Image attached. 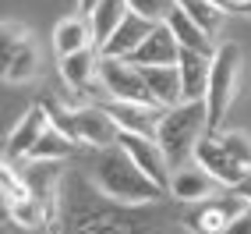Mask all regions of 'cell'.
<instances>
[{
	"label": "cell",
	"instance_id": "cell-1",
	"mask_svg": "<svg viewBox=\"0 0 251 234\" xmlns=\"http://www.w3.org/2000/svg\"><path fill=\"white\" fill-rule=\"evenodd\" d=\"M57 234H170V227L159 216V206H121L68 163Z\"/></svg>",
	"mask_w": 251,
	"mask_h": 234
},
{
	"label": "cell",
	"instance_id": "cell-2",
	"mask_svg": "<svg viewBox=\"0 0 251 234\" xmlns=\"http://www.w3.org/2000/svg\"><path fill=\"white\" fill-rule=\"evenodd\" d=\"M71 163L106 199H113L121 206H159L163 199H170L149 174H142V167L121 146H113V149H78L71 156Z\"/></svg>",
	"mask_w": 251,
	"mask_h": 234
},
{
	"label": "cell",
	"instance_id": "cell-3",
	"mask_svg": "<svg viewBox=\"0 0 251 234\" xmlns=\"http://www.w3.org/2000/svg\"><path fill=\"white\" fill-rule=\"evenodd\" d=\"M205 135H212L209 128V107L205 99H188L174 110L163 114V124L156 131V142L163 146L170 167H180V163H191L195 160V149Z\"/></svg>",
	"mask_w": 251,
	"mask_h": 234
},
{
	"label": "cell",
	"instance_id": "cell-4",
	"mask_svg": "<svg viewBox=\"0 0 251 234\" xmlns=\"http://www.w3.org/2000/svg\"><path fill=\"white\" fill-rule=\"evenodd\" d=\"M50 107V103H46ZM53 124L68 135L78 149H113L121 142V128L103 103H78V107H50Z\"/></svg>",
	"mask_w": 251,
	"mask_h": 234
},
{
	"label": "cell",
	"instance_id": "cell-5",
	"mask_svg": "<svg viewBox=\"0 0 251 234\" xmlns=\"http://www.w3.org/2000/svg\"><path fill=\"white\" fill-rule=\"evenodd\" d=\"M241 71H244V54L237 43H220L212 57V71H209V92H205V107H209V128L220 131L226 121V114L237 103L241 92Z\"/></svg>",
	"mask_w": 251,
	"mask_h": 234
},
{
	"label": "cell",
	"instance_id": "cell-6",
	"mask_svg": "<svg viewBox=\"0 0 251 234\" xmlns=\"http://www.w3.org/2000/svg\"><path fill=\"white\" fill-rule=\"evenodd\" d=\"M244 209V203L233 192H223L209 199V203H198V206H184V213L177 216V227L184 234H226L230 220Z\"/></svg>",
	"mask_w": 251,
	"mask_h": 234
},
{
	"label": "cell",
	"instance_id": "cell-7",
	"mask_svg": "<svg viewBox=\"0 0 251 234\" xmlns=\"http://www.w3.org/2000/svg\"><path fill=\"white\" fill-rule=\"evenodd\" d=\"M99 89H103V99L152 103V96L145 89V78H142V68L131 60H121V57H103V64H99Z\"/></svg>",
	"mask_w": 251,
	"mask_h": 234
},
{
	"label": "cell",
	"instance_id": "cell-8",
	"mask_svg": "<svg viewBox=\"0 0 251 234\" xmlns=\"http://www.w3.org/2000/svg\"><path fill=\"white\" fill-rule=\"evenodd\" d=\"M226 188L216 181L202 163H180L170 171V185H166V195L180 206H198V203H209V199L223 195Z\"/></svg>",
	"mask_w": 251,
	"mask_h": 234
},
{
	"label": "cell",
	"instance_id": "cell-9",
	"mask_svg": "<svg viewBox=\"0 0 251 234\" xmlns=\"http://www.w3.org/2000/svg\"><path fill=\"white\" fill-rule=\"evenodd\" d=\"M39 71V50L18 22H4V82L22 86Z\"/></svg>",
	"mask_w": 251,
	"mask_h": 234
},
{
	"label": "cell",
	"instance_id": "cell-10",
	"mask_svg": "<svg viewBox=\"0 0 251 234\" xmlns=\"http://www.w3.org/2000/svg\"><path fill=\"white\" fill-rule=\"evenodd\" d=\"M53 124V114H50L46 103H36V107H28L18 121L11 124V135L4 142V160L11 163H25L28 153L36 149V142L46 135V128Z\"/></svg>",
	"mask_w": 251,
	"mask_h": 234
},
{
	"label": "cell",
	"instance_id": "cell-11",
	"mask_svg": "<svg viewBox=\"0 0 251 234\" xmlns=\"http://www.w3.org/2000/svg\"><path fill=\"white\" fill-rule=\"evenodd\" d=\"M195 163H202L226 192H233V188L244 181V174H248V167L230 153V146L220 139V131H212V135H205L202 142H198V149H195Z\"/></svg>",
	"mask_w": 251,
	"mask_h": 234
},
{
	"label": "cell",
	"instance_id": "cell-12",
	"mask_svg": "<svg viewBox=\"0 0 251 234\" xmlns=\"http://www.w3.org/2000/svg\"><path fill=\"white\" fill-rule=\"evenodd\" d=\"M103 107L117 121L121 135H149V139H156L166 114L163 107H152V103H121V99H103Z\"/></svg>",
	"mask_w": 251,
	"mask_h": 234
},
{
	"label": "cell",
	"instance_id": "cell-13",
	"mask_svg": "<svg viewBox=\"0 0 251 234\" xmlns=\"http://www.w3.org/2000/svg\"><path fill=\"white\" fill-rule=\"evenodd\" d=\"M117 146H121L124 153L142 167V174H149V177H152L156 185L166 192L174 167H170V160H166L163 146H159L156 139H149V135H121V142H117Z\"/></svg>",
	"mask_w": 251,
	"mask_h": 234
},
{
	"label": "cell",
	"instance_id": "cell-14",
	"mask_svg": "<svg viewBox=\"0 0 251 234\" xmlns=\"http://www.w3.org/2000/svg\"><path fill=\"white\" fill-rule=\"evenodd\" d=\"M99 64H103L99 46H89V50H81V54L60 57L57 60V75H60V82L75 96H81V92H89L92 86H99Z\"/></svg>",
	"mask_w": 251,
	"mask_h": 234
},
{
	"label": "cell",
	"instance_id": "cell-15",
	"mask_svg": "<svg viewBox=\"0 0 251 234\" xmlns=\"http://www.w3.org/2000/svg\"><path fill=\"white\" fill-rule=\"evenodd\" d=\"M180 57V43L174 39V32L166 25H156L149 32V39L131 54V64H138V68H174Z\"/></svg>",
	"mask_w": 251,
	"mask_h": 234
},
{
	"label": "cell",
	"instance_id": "cell-16",
	"mask_svg": "<svg viewBox=\"0 0 251 234\" xmlns=\"http://www.w3.org/2000/svg\"><path fill=\"white\" fill-rule=\"evenodd\" d=\"M50 43H53V54L60 60V57H71V54H81V50L96 46V36H92V25L85 14H71V18H60L53 25Z\"/></svg>",
	"mask_w": 251,
	"mask_h": 234
},
{
	"label": "cell",
	"instance_id": "cell-17",
	"mask_svg": "<svg viewBox=\"0 0 251 234\" xmlns=\"http://www.w3.org/2000/svg\"><path fill=\"white\" fill-rule=\"evenodd\" d=\"M212 57H216V54H195V50H180L177 71H180V86H184V103H188V99H205V92H209Z\"/></svg>",
	"mask_w": 251,
	"mask_h": 234
},
{
	"label": "cell",
	"instance_id": "cell-18",
	"mask_svg": "<svg viewBox=\"0 0 251 234\" xmlns=\"http://www.w3.org/2000/svg\"><path fill=\"white\" fill-rule=\"evenodd\" d=\"M156 25L152 22H145V18H138V14H127V18L121 22V29L113 32V36L99 46V54L103 57H121V60H131V54L149 39V32H152Z\"/></svg>",
	"mask_w": 251,
	"mask_h": 234
},
{
	"label": "cell",
	"instance_id": "cell-19",
	"mask_svg": "<svg viewBox=\"0 0 251 234\" xmlns=\"http://www.w3.org/2000/svg\"><path fill=\"white\" fill-rule=\"evenodd\" d=\"M142 78H145V89H149V96H152L156 107L174 110V107L184 103V86H180L177 64L174 68H142Z\"/></svg>",
	"mask_w": 251,
	"mask_h": 234
},
{
	"label": "cell",
	"instance_id": "cell-20",
	"mask_svg": "<svg viewBox=\"0 0 251 234\" xmlns=\"http://www.w3.org/2000/svg\"><path fill=\"white\" fill-rule=\"evenodd\" d=\"M166 29L174 32V39L180 43V50H195V54H216V50H220L216 36H209L180 4H177V11L170 14V18H166Z\"/></svg>",
	"mask_w": 251,
	"mask_h": 234
},
{
	"label": "cell",
	"instance_id": "cell-21",
	"mask_svg": "<svg viewBox=\"0 0 251 234\" xmlns=\"http://www.w3.org/2000/svg\"><path fill=\"white\" fill-rule=\"evenodd\" d=\"M78 153V146L64 135V131L57 124H50L46 128V135L36 142V149L28 153L25 163H71V156Z\"/></svg>",
	"mask_w": 251,
	"mask_h": 234
},
{
	"label": "cell",
	"instance_id": "cell-22",
	"mask_svg": "<svg viewBox=\"0 0 251 234\" xmlns=\"http://www.w3.org/2000/svg\"><path fill=\"white\" fill-rule=\"evenodd\" d=\"M131 14L127 0H99V4L92 7L89 14V25H92V36H96V46H103L117 29H121V22Z\"/></svg>",
	"mask_w": 251,
	"mask_h": 234
},
{
	"label": "cell",
	"instance_id": "cell-23",
	"mask_svg": "<svg viewBox=\"0 0 251 234\" xmlns=\"http://www.w3.org/2000/svg\"><path fill=\"white\" fill-rule=\"evenodd\" d=\"M4 220L18 224L25 231H43L50 227V209L36 195H28V199H18V203H4Z\"/></svg>",
	"mask_w": 251,
	"mask_h": 234
},
{
	"label": "cell",
	"instance_id": "cell-24",
	"mask_svg": "<svg viewBox=\"0 0 251 234\" xmlns=\"http://www.w3.org/2000/svg\"><path fill=\"white\" fill-rule=\"evenodd\" d=\"M177 4L188 11L191 18L209 32V36H220V29H223V22H226V14H223V11H216L212 4H205V0H177Z\"/></svg>",
	"mask_w": 251,
	"mask_h": 234
},
{
	"label": "cell",
	"instance_id": "cell-25",
	"mask_svg": "<svg viewBox=\"0 0 251 234\" xmlns=\"http://www.w3.org/2000/svg\"><path fill=\"white\" fill-rule=\"evenodd\" d=\"M131 14L152 22V25H166V18L177 11V0H127Z\"/></svg>",
	"mask_w": 251,
	"mask_h": 234
},
{
	"label": "cell",
	"instance_id": "cell-26",
	"mask_svg": "<svg viewBox=\"0 0 251 234\" xmlns=\"http://www.w3.org/2000/svg\"><path fill=\"white\" fill-rule=\"evenodd\" d=\"M220 139L230 146V153L237 156V160L248 167V171H251V139L244 135V131H220Z\"/></svg>",
	"mask_w": 251,
	"mask_h": 234
},
{
	"label": "cell",
	"instance_id": "cell-27",
	"mask_svg": "<svg viewBox=\"0 0 251 234\" xmlns=\"http://www.w3.org/2000/svg\"><path fill=\"white\" fill-rule=\"evenodd\" d=\"M226 234H251V206H244L237 216H233L230 227H226Z\"/></svg>",
	"mask_w": 251,
	"mask_h": 234
},
{
	"label": "cell",
	"instance_id": "cell-28",
	"mask_svg": "<svg viewBox=\"0 0 251 234\" xmlns=\"http://www.w3.org/2000/svg\"><path fill=\"white\" fill-rule=\"evenodd\" d=\"M233 195H237V199H241L244 206H251V171L244 174V181H241V185L233 188Z\"/></svg>",
	"mask_w": 251,
	"mask_h": 234
},
{
	"label": "cell",
	"instance_id": "cell-29",
	"mask_svg": "<svg viewBox=\"0 0 251 234\" xmlns=\"http://www.w3.org/2000/svg\"><path fill=\"white\" fill-rule=\"evenodd\" d=\"M0 234H53L50 227H43V231H25V227H18V224H11V220H4V231Z\"/></svg>",
	"mask_w": 251,
	"mask_h": 234
},
{
	"label": "cell",
	"instance_id": "cell-30",
	"mask_svg": "<svg viewBox=\"0 0 251 234\" xmlns=\"http://www.w3.org/2000/svg\"><path fill=\"white\" fill-rule=\"evenodd\" d=\"M205 4H212L216 11H223V14H233V11H241V7H237V0H205Z\"/></svg>",
	"mask_w": 251,
	"mask_h": 234
},
{
	"label": "cell",
	"instance_id": "cell-31",
	"mask_svg": "<svg viewBox=\"0 0 251 234\" xmlns=\"http://www.w3.org/2000/svg\"><path fill=\"white\" fill-rule=\"evenodd\" d=\"M96 4H99V0H78V14H85V18H89Z\"/></svg>",
	"mask_w": 251,
	"mask_h": 234
},
{
	"label": "cell",
	"instance_id": "cell-32",
	"mask_svg": "<svg viewBox=\"0 0 251 234\" xmlns=\"http://www.w3.org/2000/svg\"><path fill=\"white\" fill-rule=\"evenodd\" d=\"M241 14H248V18H251V0H248V4L241 7Z\"/></svg>",
	"mask_w": 251,
	"mask_h": 234
},
{
	"label": "cell",
	"instance_id": "cell-33",
	"mask_svg": "<svg viewBox=\"0 0 251 234\" xmlns=\"http://www.w3.org/2000/svg\"><path fill=\"white\" fill-rule=\"evenodd\" d=\"M180 234H184V231H180Z\"/></svg>",
	"mask_w": 251,
	"mask_h": 234
}]
</instances>
